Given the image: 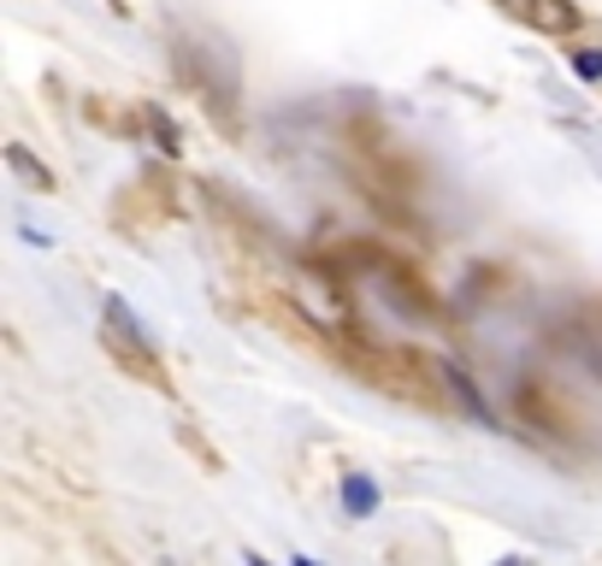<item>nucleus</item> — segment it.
<instances>
[{
	"label": "nucleus",
	"instance_id": "6",
	"mask_svg": "<svg viewBox=\"0 0 602 566\" xmlns=\"http://www.w3.org/2000/svg\"><path fill=\"white\" fill-rule=\"evenodd\" d=\"M573 72H579L584 83H602V54H591V47H584V54H573Z\"/></svg>",
	"mask_w": 602,
	"mask_h": 566
},
{
	"label": "nucleus",
	"instance_id": "3",
	"mask_svg": "<svg viewBox=\"0 0 602 566\" xmlns=\"http://www.w3.org/2000/svg\"><path fill=\"white\" fill-rule=\"evenodd\" d=\"M7 165H12V178H19L30 195H47V189H54V171H47L24 142H7Z\"/></svg>",
	"mask_w": 602,
	"mask_h": 566
},
{
	"label": "nucleus",
	"instance_id": "2",
	"mask_svg": "<svg viewBox=\"0 0 602 566\" xmlns=\"http://www.w3.org/2000/svg\"><path fill=\"white\" fill-rule=\"evenodd\" d=\"M496 7H503L508 19L543 30V36H567V30H579V7H573V0H496Z\"/></svg>",
	"mask_w": 602,
	"mask_h": 566
},
{
	"label": "nucleus",
	"instance_id": "5",
	"mask_svg": "<svg viewBox=\"0 0 602 566\" xmlns=\"http://www.w3.org/2000/svg\"><path fill=\"white\" fill-rule=\"evenodd\" d=\"M437 372H443V384H450V389H455V396H461V407H467V414H473L478 425H490V407H485V402H478V389L467 384V372H461V366H450V360H443V366H437Z\"/></svg>",
	"mask_w": 602,
	"mask_h": 566
},
{
	"label": "nucleus",
	"instance_id": "1",
	"mask_svg": "<svg viewBox=\"0 0 602 566\" xmlns=\"http://www.w3.org/2000/svg\"><path fill=\"white\" fill-rule=\"evenodd\" d=\"M107 349L125 360V366L142 377V384H154V389H166V366H160V354L148 349V337H142V324H136V313L118 296H107Z\"/></svg>",
	"mask_w": 602,
	"mask_h": 566
},
{
	"label": "nucleus",
	"instance_id": "4",
	"mask_svg": "<svg viewBox=\"0 0 602 566\" xmlns=\"http://www.w3.org/2000/svg\"><path fill=\"white\" fill-rule=\"evenodd\" d=\"M378 508V484L367 472H342V513L349 520H367V513Z\"/></svg>",
	"mask_w": 602,
	"mask_h": 566
}]
</instances>
